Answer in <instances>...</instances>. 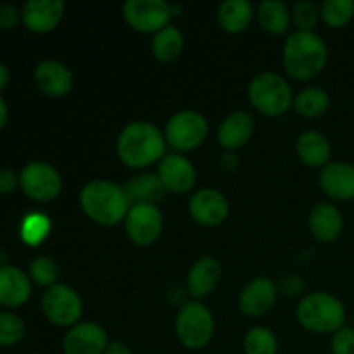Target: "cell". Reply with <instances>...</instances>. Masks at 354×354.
<instances>
[{"mask_svg": "<svg viewBox=\"0 0 354 354\" xmlns=\"http://www.w3.org/2000/svg\"><path fill=\"white\" fill-rule=\"evenodd\" d=\"M279 289L282 290L283 294H290V296H294V294L301 292V290L304 289V282L297 275H286L282 280H280Z\"/></svg>", "mask_w": 354, "mask_h": 354, "instance_id": "38", "label": "cell"}, {"mask_svg": "<svg viewBox=\"0 0 354 354\" xmlns=\"http://www.w3.org/2000/svg\"><path fill=\"white\" fill-rule=\"evenodd\" d=\"M80 204L86 216L104 227H114L127 218L130 201L123 187L109 180H92L80 192Z\"/></svg>", "mask_w": 354, "mask_h": 354, "instance_id": "2", "label": "cell"}, {"mask_svg": "<svg viewBox=\"0 0 354 354\" xmlns=\"http://www.w3.org/2000/svg\"><path fill=\"white\" fill-rule=\"evenodd\" d=\"M296 152L301 161L310 168H325L330 162L332 145L320 131H304L296 142Z\"/></svg>", "mask_w": 354, "mask_h": 354, "instance_id": "23", "label": "cell"}, {"mask_svg": "<svg viewBox=\"0 0 354 354\" xmlns=\"http://www.w3.org/2000/svg\"><path fill=\"white\" fill-rule=\"evenodd\" d=\"M175 332L187 349H203L209 344L214 334L213 313L204 304L187 303L176 315Z\"/></svg>", "mask_w": 354, "mask_h": 354, "instance_id": "6", "label": "cell"}, {"mask_svg": "<svg viewBox=\"0 0 354 354\" xmlns=\"http://www.w3.org/2000/svg\"><path fill=\"white\" fill-rule=\"evenodd\" d=\"M221 279V265L213 256H204L192 265L187 275V290L190 296L206 297L216 289Z\"/></svg>", "mask_w": 354, "mask_h": 354, "instance_id": "18", "label": "cell"}, {"mask_svg": "<svg viewBox=\"0 0 354 354\" xmlns=\"http://www.w3.org/2000/svg\"><path fill=\"white\" fill-rule=\"evenodd\" d=\"M344 228L342 213L330 203H318L310 213V230L320 242H334Z\"/></svg>", "mask_w": 354, "mask_h": 354, "instance_id": "19", "label": "cell"}, {"mask_svg": "<svg viewBox=\"0 0 354 354\" xmlns=\"http://www.w3.org/2000/svg\"><path fill=\"white\" fill-rule=\"evenodd\" d=\"M151 50L154 57L161 62H173L180 57L183 50V35L178 28L166 26L154 33Z\"/></svg>", "mask_w": 354, "mask_h": 354, "instance_id": "27", "label": "cell"}, {"mask_svg": "<svg viewBox=\"0 0 354 354\" xmlns=\"http://www.w3.org/2000/svg\"><path fill=\"white\" fill-rule=\"evenodd\" d=\"M116 151L130 168H147L166 156V137L149 121H131L118 135Z\"/></svg>", "mask_w": 354, "mask_h": 354, "instance_id": "1", "label": "cell"}, {"mask_svg": "<svg viewBox=\"0 0 354 354\" xmlns=\"http://www.w3.org/2000/svg\"><path fill=\"white\" fill-rule=\"evenodd\" d=\"M165 137L176 151H194L206 140L207 120L197 111H178L166 123Z\"/></svg>", "mask_w": 354, "mask_h": 354, "instance_id": "7", "label": "cell"}, {"mask_svg": "<svg viewBox=\"0 0 354 354\" xmlns=\"http://www.w3.org/2000/svg\"><path fill=\"white\" fill-rule=\"evenodd\" d=\"M50 232V220L41 213H31L21 223V237L26 244L37 245L45 241Z\"/></svg>", "mask_w": 354, "mask_h": 354, "instance_id": "31", "label": "cell"}, {"mask_svg": "<svg viewBox=\"0 0 354 354\" xmlns=\"http://www.w3.org/2000/svg\"><path fill=\"white\" fill-rule=\"evenodd\" d=\"M123 16L133 30L140 33H158L169 26L173 17L171 3L165 0H127L123 3Z\"/></svg>", "mask_w": 354, "mask_h": 354, "instance_id": "9", "label": "cell"}, {"mask_svg": "<svg viewBox=\"0 0 354 354\" xmlns=\"http://www.w3.org/2000/svg\"><path fill=\"white\" fill-rule=\"evenodd\" d=\"M109 341L100 325L93 322H82L68 330L62 342L64 354H104Z\"/></svg>", "mask_w": 354, "mask_h": 354, "instance_id": "13", "label": "cell"}, {"mask_svg": "<svg viewBox=\"0 0 354 354\" xmlns=\"http://www.w3.org/2000/svg\"><path fill=\"white\" fill-rule=\"evenodd\" d=\"M245 354H277L279 341L275 334L266 327H252L244 337Z\"/></svg>", "mask_w": 354, "mask_h": 354, "instance_id": "29", "label": "cell"}, {"mask_svg": "<svg viewBox=\"0 0 354 354\" xmlns=\"http://www.w3.org/2000/svg\"><path fill=\"white\" fill-rule=\"evenodd\" d=\"M19 10L14 6H10V3H2L0 6V28L10 30V28H14L19 23Z\"/></svg>", "mask_w": 354, "mask_h": 354, "instance_id": "36", "label": "cell"}, {"mask_svg": "<svg viewBox=\"0 0 354 354\" xmlns=\"http://www.w3.org/2000/svg\"><path fill=\"white\" fill-rule=\"evenodd\" d=\"M104 354H133V353H131V349L128 348L127 344H123V342L120 341H114V342H109V346H107L106 353Z\"/></svg>", "mask_w": 354, "mask_h": 354, "instance_id": "39", "label": "cell"}, {"mask_svg": "<svg viewBox=\"0 0 354 354\" xmlns=\"http://www.w3.org/2000/svg\"><path fill=\"white\" fill-rule=\"evenodd\" d=\"M64 7L62 0H28L21 12V19L28 30L47 33L62 19Z\"/></svg>", "mask_w": 354, "mask_h": 354, "instance_id": "16", "label": "cell"}, {"mask_svg": "<svg viewBox=\"0 0 354 354\" xmlns=\"http://www.w3.org/2000/svg\"><path fill=\"white\" fill-rule=\"evenodd\" d=\"M19 183V176L16 175V171L10 168H0V192L9 194Z\"/></svg>", "mask_w": 354, "mask_h": 354, "instance_id": "37", "label": "cell"}, {"mask_svg": "<svg viewBox=\"0 0 354 354\" xmlns=\"http://www.w3.org/2000/svg\"><path fill=\"white\" fill-rule=\"evenodd\" d=\"M123 189L130 204H156L166 192L158 173H142L131 176Z\"/></svg>", "mask_w": 354, "mask_h": 354, "instance_id": "24", "label": "cell"}, {"mask_svg": "<svg viewBox=\"0 0 354 354\" xmlns=\"http://www.w3.org/2000/svg\"><path fill=\"white\" fill-rule=\"evenodd\" d=\"M254 131V120L245 111H235L228 114L220 124L218 130V142L227 151H235L241 149L242 145L248 144Z\"/></svg>", "mask_w": 354, "mask_h": 354, "instance_id": "21", "label": "cell"}, {"mask_svg": "<svg viewBox=\"0 0 354 354\" xmlns=\"http://www.w3.org/2000/svg\"><path fill=\"white\" fill-rule=\"evenodd\" d=\"M24 322L14 313H0V346H14L23 339Z\"/></svg>", "mask_w": 354, "mask_h": 354, "instance_id": "32", "label": "cell"}, {"mask_svg": "<svg viewBox=\"0 0 354 354\" xmlns=\"http://www.w3.org/2000/svg\"><path fill=\"white\" fill-rule=\"evenodd\" d=\"M330 106V97L320 86H308L294 97V107L304 118L324 116Z\"/></svg>", "mask_w": 354, "mask_h": 354, "instance_id": "28", "label": "cell"}, {"mask_svg": "<svg viewBox=\"0 0 354 354\" xmlns=\"http://www.w3.org/2000/svg\"><path fill=\"white\" fill-rule=\"evenodd\" d=\"M320 187L330 199H354V165L344 161L328 162L320 173Z\"/></svg>", "mask_w": 354, "mask_h": 354, "instance_id": "17", "label": "cell"}, {"mask_svg": "<svg viewBox=\"0 0 354 354\" xmlns=\"http://www.w3.org/2000/svg\"><path fill=\"white\" fill-rule=\"evenodd\" d=\"M19 183L31 199L41 201V203L55 199L62 187V180L57 169L44 161L28 162L21 171Z\"/></svg>", "mask_w": 354, "mask_h": 354, "instance_id": "10", "label": "cell"}, {"mask_svg": "<svg viewBox=\"0 0 354 354\" xmlns=\"http://www.w3.org/2000/svg\"><path fill=\"white\" fill-rule=\"evenodd\" d=\"M320 16L330 28H342L354 17V0H325Z\"/></svg>", "mask_w": 354, "mask_h": 354, "instance_id": "30", "label": "cell"}, {"mask_svg": "<svg viewBox=\"0 0 354 354\" xmlns=\"http://www.w3.org/2000/svg\"><path fill=\"white\" fill-rule=\"evenodd\" d=\"M296 317L301 327L313 334H335L346 325V308L332 294L313 292L301 299Z\"/></svg>", "mask_w": 354, "mask_h": 354, "instance_id": "4", "label": "cell"}, {"mask_svg": "<svg viewBox=\"0 0 354 354\" xmlns=\"http://www.w3.org/2000/svg\"><path fill=\"white\" fill-rule=\"evenodd\" d=\"M279 287L268 277H256L242 289L239 306L245 317H261L275 304Z\"/></svg>", "mask_w": 354, "mask_h": 354, "instance_id": "15", "label": "cell"}, {"mask_svg": "<svg viewBox=\"0 0 354 354\" xmlns=\"http://www.w3.org/2000/svg\"><path fill=\"white\" fill-rule=\"evenodd\" d=\"M9 83V69L6 64L0 62V90L6 88V85Z\"/></svg>", "mask_w": 354, "mask_h": 354, "instance_id": "40", "label": "cell"}, {"mask_svg": "<svg viewBox=\"0 0 354 354\" xmlns=\"http://www.w3.org/2000/svg\"><path fill=\"white\" fill-rule=\"evenodd\" d=\"M35 82L38 88L50 97H62L71 90L73 75L68 66L59 61H41L35 69Z\"/></svg>", "mask_w": 354, "mask_h": 354, "instance_id": "20", "label": "cell"}, {"mask_svg": "<svg viewBox=\"0 0 354 354\" xmlns=\"http://www.w3.org/2000/svg\"><path fill=\"white\" fill-rule=\"evenodd\" d=\"M248 93L252 107L266 116H280L294 104L292 88L287 80L272 71L256 75L249 83Z\"/></svg>", "mask_w": 354, "mask_h": 354, "instance_id": "5", "label": "cell"}, {"mask_svg": "<svg viewBox=\"0 0 354 354\" xmlns=\"http://www.w3.org/2000/svg\"><path fill=\"white\" fill-rule=\"evenodd\" d=\"M190 216L203 227H216L228 216V201L220 190L203 189L192 196L189 203Z\"/></svg>", "mask_w": 354, "mask_h": 354, "instance_id": "14", "label": "cell"}, {"mask_svg": "<svg viewBox=\"0 0 354 354\" xmlns=\"http://www.w3.org/2000/svg\"><path fill=\"white\" fill-rule=\"evenodd\" d=\"M41 310L48 322L57 327H75L82 318L83 301L73 287L66 283H54L45 290Z\"/></svg>", "mask_w": 354, "mask_h": 354, "instance_id": "8", "label": "cell"}, {"mask_svg": "<svg viewBox=\"0 0 354 354\" xmlns=\"http://www.w3.org/2000/svg\"><path fill=\"white\" fill-rule=\"evenodd\" d=\"M31 294V282L26 273L10 265L0 266V304L21 306Z\"/></svg>", "mask_w": 354, "mask_h": 354, "instance_id": "22", "label": "cell"}, {"mask_svg": "<svg viewBox=\"0 0 354 354\" xmlns=\"http://www.w3.org/2000/svg\"><path fill=\"white\" fill-rule=\"evenodd\" d=\"M332 354H354V328L344 325L335 334H332Z\"/></svg>", "mask_w": 354, "mask_h": 354, "instance_id": "35", "label": "cell"}, {"mask_svg": "<svg viewBox=\"0 0 354 354\" xmlns=\"http://www.w3.org/2000/svg\"><path fill=\"white\" fill-rule=\"evenodd\" d=\"M30 273L35 282L40 283V286L50 287L57 280L59 268L54 259L48 258V256H40V258L33 259V263L30 266Z\"/></svg>", "mask_w": 354, "mask_h": 354, "instance_id": "34", "label": "cell"}, {"mask_svg": "<svg viewBox=\"0 0 354 354\" xmlns=\"http://www.w3.org/2000/svg\"><path fill=\"white\" fill-rule=\"evenodd\" d=\"M252 3L248 0H225L218 9V23L227 33H241L252 19Z\"/></svg>", "mask_w": 354, "mask_h": 354, "instance_id": "25", "label": "cell"}, {"mask_svg": "<svg viewBox=\"0 0 354 354\" xmlns=\"http://www.w3.org/2000/svg\"><path fill=\"white\" fill-rule=\"evenodd\" d=\"M158 176L165 190L173 194H185L196 185L197 173L192 162L182 154H166L159 161Z\"/></svg>", "mask_w": 354, "mask_h": 354, "instance_id": "12", "label": "cell"}, {"mask_svg": "<svg viewBox=\"0 0 354 354\" xmlns=\"http://www.w3.org/2000/svg\"><path fill=\"white\" fill-rule=\"evenodd\" d=\"M6 121H7V106L6 102H3L2 97H0V128L6 124Z\"/></svg>", "mask_w": 354, "mask_h": 354, "instance_id": "41", "label": "cell"}, {"mask_svg": "<svg viewBox=\"0 0 354 354\" xmlns=\"http://www.w3.org/2000/svg\"><path fill=\"white\" fill-rule=\"evenodd\" d=\"M290 14H292V21L299 28V31H313L318 19H320V7L310 0H303V2H297L294 6Z\"/></svg>", "mask_w": 354, "mask_h": 354, "instance_id": "33", "label": "cell"}, {"mask_svg": "<svg viewBox=\"0 0 354 354\" xmlns=\"http://www.w3.org/2000/svg\"><path fill=\"white\" fill-rule=\"evenodd\" d=\"M259 24L272 35H283L289 30L292 14L289 12V7L282 0H265L258 7Z\"/></svg>", "mask_w": 354, "mask_h": 354, "instance_id": "26", "label": "cell"}, {"mask_svg": "<svg viewBox=\"0 0 354 354\" xmlns=\"http://www.w3.org/2000/svg\"><path fill=\"white\" fill-rule=\"evenodd\" d=\"M124 228L137 245H151L162 232V214L156 204H131Z\"/></svg>", "mask_w": 354, "mask_h": 354, "instance_id": "11", "label": "cell"}, {"mask_svg": "<svg viewBox=\"0 0 354 354\" xmlns=\"http://www.w3.org/2000/svg\"><path fill=\"white\" fill-rule=\"evenodd\" d=\"M328 61L327 44L313 31H294L283 45V68L294 80L320 75Z\"/></svg>", "mask_w": 354, "mask_h": 354, "instance_id": "3", "label": "cell"}]
</instances>
